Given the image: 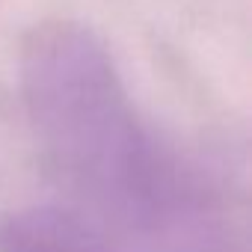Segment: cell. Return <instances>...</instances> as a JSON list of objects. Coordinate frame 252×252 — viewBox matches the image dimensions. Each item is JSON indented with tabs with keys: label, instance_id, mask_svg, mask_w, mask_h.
Listing matches in <instances>:
<instances>
[{
	"label": "cell",
	"instance_id": "cell-1",
	"mask_svg": "<svg viewBox=\"0 0 252 252\" xmlns=\"http://www.w3.org/2000/svg\"><path fill=\"white\" fill-rule=\"evenodd\" d=\"M0 252H119V246L80 208L33 205L0 217Z\"/></svg>",
	"mask_w": 252,
	"mask_h": 252
}]
</instances>
